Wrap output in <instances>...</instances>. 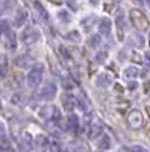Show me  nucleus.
Instances as JSON below:
<instances>
[{"instance_id": "1", "label": "nucleus", "mask_w": 150, "mask_h": 152, "mask_svg": "<svg viewBox=\"0 0 150 152\" xmlns=\"http://www.w3.org/2000/svg\"><path fill=\"white\" fill-rule=\"evenodd\" d=\"M130 20H132V24L138 29V31H147L149 29V26H150V23H149V20H147V17H146V14L143 11H140V9H132L130 11Z\"/></svg>"}, {"instance_id": "2", "label": "nucleus", "mask_w": 150, "mask_h": 152, "mask_svg": "<svg viewBox=\"0 0 150 152\" xmlns=\"http://www.w3.org/2000/svg\"><path fill=\"white\" fill-rule=\"evenodd\" d=\"M43 78H44V67L41 66V64H38V66H35L30 72H29V75H28V84L32 87V88H36L41 82H43Z\"/></svg>"}, {"instance_id": "3", "label": "nucleus", "mask_w": 150, "mask_h": 152, "mask_svg": "<svg viewBox=\"0 0 150 152\" xmlns=\"http://www.w3.org/2000/svg\"><path fill=\"white\" fill-rule=\"evenodd\" d=\"M20 40L23 41V44L32 46V44H35L36 41L40 40V32L36 31V29L28 28V29H24V31L20 34Z\"/></svg>"}, {"instance_id": "4", "label": "nucleus", "mask_w": 150, "mask_h": 152, "mask_svg": "<svg viewBox=\"0 0 150 152\" xmlns=\"http://www.w3.org/2000/svg\"><path fill=\"white\" fill-rule=\"evenodd\" d=\"M128 125L130 126L132 129H140L141 126L144 125V117L140 110H132L128 114Z\"/></svg>"}, {"instance_id": "5", "label": "nucleus", "mask_w": 150, "mask_h": 152, "mask_svg": "<svg viewBox=\"0 0 150 152\" xmlns=\"http://www.w3.org/2000/svg\"><path fill=\"white\" fill-rule=\"evenodd\" d=\"M55 94H56V85L53 82H46L44 87L36 93V97L44 99V100H50V99L55 97Z\"/></svg>"}, {"instance_id": "6", "label": "nucleus", "mask_w": 150, "mask_h": 152, "mask_svg": "<svg viewBox=\"0 0 150 152\" xmlns=\"http://www.w3.org/2000/svg\"><path fill=\"white\" fill-rule=\"evenodd\" d=\"M40 116L43 119H50V120H55L56 123L61 120V114H59V110L56 107H50V105H46L44 108L40 110Z\"/></svg>"}, {"instance_id": "7", "label": "nucleus", "mask_w": 150, "mask_h": 152, "mask_svg": "<svg viewBox=\"0 0 150 152\" xmlns=\"http://www.w3.org/2000/svg\"><path fill=\"white\" fill-rule=\"evenodd\" d=\"M0 40H2L3 47L8 49V50H14L17 47V38H15V35H14L12 31H9L6 34H2L0 35Z\"/></svg>"}, {"instance_id": "8", "label": "nucleus", "mask_w": 150, "mask_h": 152, "mask_svg": "<svg viewBox=\"0 0 150 152\" xmlns=\"http://www.w3.org/2000/svg\"><path fill=\"white\" fill-rule=\"evenodd\" d=\"M35 58L32 56V55H29V53H23V55H20L17 59H15V64L20 67V69H32L33 66H36L35 64Z\"/></svg>"}, {"instance_id": "9", "label": "nucleus", "mask_w": 150, "mask_h": 152, "mask_svg": "<svg viewBox=\"0 0 150 152\" xmlns=\"http://www.w3.org/2000/svg\"><path fill=\"white\" fill-rule=\"evenodd\" d=\"M49 138L46 137V135H36L35 137V142H33V145H35V148H36V151L38 152H46L47 149H49Z\"/></svg>"}, {"instance_id": "10", "label": "nucleus", "mask_w": 150, "mask_h": 152, "mask_svg": "<svg viewBox=\"0 0 150 152\" xmlns=\"http://www.w3.org/2000/svg\"><path fill=\"white\" fill-rule=\"evenodd\" d=\"M79 117L76 116V114H71V116H68L67 119V129L71 132V134H78L79 132Z\"/></svg>"}, {"instance_id": "11", "label": "nucleus", "mask_w": 150, "mask_h": 152, "mask_svg": "<svg viewBox=\"0 0 150 152\" xmlns=\"http://www.w3.org/2000/svg\"><path fill=\"white\" fill-rule=\"evenodd\" d=\"M103 132V126L100 123H91L90 125V129H88V138L90 140H96V138H99L100 135H102Z\"/></svg>"}, {"instance_id": "12", "label": "nucleus", "mask_w": 150, "mask_h": 152, "mask_svg": "<svg viewBox=\"0 0 150 152\" xmlns=\"http://www.w3.org/2000/svg\"><path fill=\"white\" fill-rule=\"evenodd\" d=\"M112 84V76L109 73H100L96 79V85L97 87H102V88H106Z\"/></svg>"}, {"instance_id": "13", "label": "nucleus", "mask_w": 150, "mask_h": 152, "mask_svg": "<svg viewBox=\"0 0 150 152\" xmlns=\"http://www.w3.org/2000/svg\"><path fill=\"white\" fill-rule=\"evenodd\" d=\"M62 107H64V110L68 111V113L74 111V108L78 107V100H76V97H73V96H65L64 99H62Z\"/></svg>"}, {"instance_id": "14", "label": "nucleus", "mask_w": 150, "mask_h": 152, "mask_svg": "<svg viewBox=\"0 0 150 152\" xmlns=\"http://www.w3.org/2000/svg\"><path fill=\"white\" fill-rule=\"evenodd\" d=\"M33 9H35V12H36V15H38L40 21L47 23V20H49V14H47V11L44 9V6H43L40 2H35V3H33Z\"/></svg>"}, {"instance_id": "15", "label": "nucleus", "mask_w": 150, "mask_h": 152, "mask_svg": "<svg viewBox=\"0 0 150 152\" xmlns=\"http://www.w3.org/2000/svg\"><path fill=\"white\" fill-rule=\"evenodd\" d=\"M111 20L109 18H102L99 21V34L100 35H109L111 32Z\"/></svg>"}, {"instance_id": "16", "label": "nucleus", "mask_w": 150, "mask_h": 152, "mask_svg": "<svg viewBox=\"0 0 150 152\" xmlns=\"http://www.w3.org/2000/svg\"><path fill=\"white\" fill-rule=\"evenodd\" d=\"M26 18H28L26 11H18V12H17V15L14 17V26H15V28H21V26H23V23L26 21Z\"/></svg>"}, {"instance_id": "17", "label": "nucleus", "mask_w": 150, "mask_h": 152, "mask_svg": "<svg viewBox=\"0 0 150 152\" xmlns=\"http://www.w3.org/2000/svg\"><path fill=\"white\" fill-rule=\"evenodd\" d=\"M21 146H23V149L26 151V152L32 151V148H33L32 138H30V135H29L28 132H26V134H23V137H21Z\"/></svg>"}, {"instance_id": "18", "label": "nucleus", "mask_w": 150, "mask_h": 152, "mask_svg": "<svg viewBox=\"0 0 150 152\" xmlns=\"http://www.w3.org/2000/svg\"><path fill=\"white\" fill-rule=\"evenodd\" d=\"M115 24H117V32H118V40H123V35H124V20L123 15L118 14L115 18Z\"/></svg>"}, {"instance_id": "19", "label": "nucleus", "mask_w": 150, "mask_h": 152, "mask_svg": "<svg viewBox=\"0 0 150 152\" xmlns=\"http://www.w3.org/2000/svg\"><path fill=\"white\" fill-rule=\"evenodd\" d=\"M99 149H102V151H106V149H109L111 148V137L109 135H102L100 137V140H99Z\"/></svg>"}, {"instance_id": "20", "label": "nucleus", "mask_w": 150, "mask_h": 152, "mask_svg": "<svg viewBox=\"0 0 150 152\" xmlns=\"http://www.w3.org/2000/svg\"><path fill=\"white\" fill-rule=\"evenodd\" d=\"M138 75H140V70H138V67H135V66H129L126 70H124V76H126L128 79H135Z\"/></svg>"}, {"instance_id": "21", "label": "nucleus", "mask_w": 150, "mask_h": 152, "mask_svg": "<svg viewBox=\"0 0 150 152\" xmlns=\"http://www.w3.org/2000/svg\"><path fill=\"white\" fill-rule=\"evenodd\" d=\"M65 38L68 41H71V43H79L80 41V34L78 31H71V32H68L65 35Z\"/></svg>"}, {"instance_id": "22", "label": "nucleus", "mask_w": 150, "mask_h": 152, "mask_svg": "<svg viewBox=\"0 0 150 152\" xmlns=\"http://www.w3.org/2000/svg\"><path fill=\"white\" fill-rule=\"evenodd\" d=\"M100 41H102V38H100L99 34L97 35H93V37H90V40H88V46L93 47V49H96V47L100 46Z\"/></svg>"}, {"instance_id": "23", "label": "nucleus", "mask_w": 150, "mask_h": 152, "mask_svg": "<svg viewBox=\"0 0 150 152\" xmlns=\"http://www.w3.org/2000/svg\"><path fill=\"white\" fill-rule=\"evenodd\" d=\"M9 31H11L9 23H8L6 20H2V21H0V35H2V34H6V32H9Z\"/></svg>"}, {"instance_id": "24", "label": "nucleus", "mask_w": 150, "mask_h": 152, "mask_svg": "<svg viewBox=\"0 0 150 152\" xmlns=\"http://www.w3.org/2000/svg\"><path fill=\"white\" fill-rule=\"evenodd\" d=\"M58 15H59V20H61V21H64V23H68V21H70V15H68L67 11H61Z\"/></svg>"}, {"instance_id": "25", "label": "nucleus", "mask_w": 150, "mask_h": 152, "mask_svg": "<svg viewBox=\"0 0 150 152\" xmlns=\"http://www.w3.org/2000/svg\"><path fill=\"white\" fill-rule=\"evenodd\" d=\"M68 152H82V148L78 143H70L68 145Z\"/></svg>"}, {"instance_id": "26", "label": "nucleus", "mask_w": 150, "mask_h": 152, "mask_svg": "<svg viewBox=\"0 0 150 152\" xmlns=\"http://www.w3.org/2000/svg\"><path fill=\"white\" fill-rule=\"evenodd\" d=\"M49 152H61V148L58 143L52 142V143H49Z\"/></svg>"}, {"instance_id": "27", "label": "nucleus", "mask_w": 150, "mask_h": 152, "mask_svg": "<svg viewBox=\"0 0 150 152\" xmlns=\"http://www.w3.org/2000/svg\"><path fill=\"white\" fill-rule=\"evenodd\" d=\"M106 56H108V53H106V52H100V53H97V56H96V61L99 62V64H102V62L106 59Z\"/></svg>"}, {"instance_id": "28", "label": "nucleus", "mask_w": 150, "mask_h": 152, "mask_svg": "<svg viewBox=\"0 0 150 152\" xmlns=\"http://www.w3.org/2000/svg\"><path fill=\"white\" fill-rule=\"evenodd\" d=\"M129 151H130V152H149L146 148H143V146H140V145H135V146H132Z\"/></svg>"}, {"instance_id": "29", "label": "nucleus", "mask_w": 150, "mask_h": 152, "mask_svg": "<svg viewBox=\"0 0 150 152\" xmlns=\"http://www.w3.org/2000/svg\"><path fill=\"white\" fill-rule=\"evenodd\" d=\"M93 23H94V15H90V17H88V21L82 20V24H83V26H86V28H90Z\"/></svg>"}, {"instance_id": "30", "label": "nucleus", "mask_w": 150, "mask_h": 152, "mask_svg": "<svg viewBox=\"0 0 150 152\" xmlns=\"http://www.w3.org/2000/svg\"><path fill=\"white\" fill-rule=\"evenodd\" d=\"M144 61H146V66H150V52H147V53H146Z\"/></svg>"}, {"instance_id": "31", "label": "nucleus", "mask_w": 150, "mask_h": 152, "mask_svg": "<svg viewBox=\"0 0 150 152\" xmlns=\"http://www.w3.org/2000/svg\"><path fill=\"white\" fill-rule=\"evenodd\" d=\"M118 152H130L128 148H121V149H118Z\"/></svg>"}, {"instance_id": "32", "label": "nucleus", "mask_w": 150, "mask_h": 152, "mask_svg": "<svg viewBox=\"0 0 150 152\" xmlns=\"http://www.w3.org/2000/svg\"><path fill=\"white\" fill-rule=\"evenodd\" d=\"M133 2H135L136 5H143V0H133Z\"/></svg>"}, {"instance_id": "33", "label": "nucleus", "mask_w": 150, "mask_h": 152, "mask_svg": "<svg viewBox=\"0 0 150 152\" xmlns=\"http://www.w3.org/2000/svg\"><path fill=\"white\" fill-rule=\"evenodd\" d=\"M146 110H147V111H149V116H150V107H147V108H146Z\"/></svg>"}, {"instance_id": "34", "label": "nucleus", "mask_w": 150, "mask_h": 152, "mask_svg": "<svg viewBox=\"0 0 150 152\" xmlns=\"http://www.w3.org/2000/svg\"><path fill=\"white\" fill-rule=\"evenodd\" d=\"M3 152H14V151H11V149H8V151H3Z\"/></svg>"}, {"instance_id": "35", "label": "nucleus", "mask_w": 150, "mask_h": 152, "mask_svg": "<svg viewBox=\"0 0 150 152\" xmlns=\"http://www.w3.org/2000/svg\"><path fill=\"white\" fill-rule=\"evenodd\" d=\"M147 2H149V3H150V0H147Z\"/></svg>"}, {"instance_id": "36", "label": "nucleus", "mask_w": 150, "mask_h": 152, "mask_svg": "<svg viewBox=\"0 0 150 152\" xmlns=\"http://www.w3.org/2000/svg\"><path fill=\"white\" fill-rule=\"evenodd\" d=\"M0 78H2V75H0Z\"/></svg>"}, {"instance_id": "37", "label": "nucleus", "mask_w": 150, "mask_h": 152, "mask_svg": "<svg viewBox=\"0 0 150 152\" xmlns=\"http://www.w3.org/2000/svg\"><path fill=\"white\" fill-rule=\"evenodd\" d=\"M0 152H2V149H0Z\"/></svg>"}]
</instances>
